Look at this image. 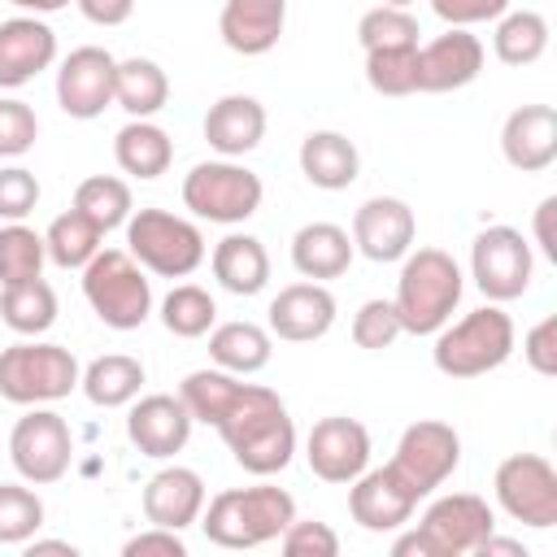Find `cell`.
I'll list each match as a JSON object with an SVG mask.
<instances>
[{
  "instance_id": "1",
  "label": "cell",
  "mask_w": 557,
  "mask_h": 557,
  "mask_svg": "<svg viewBox=\"0 0 557 557\" xmlns=\"http://www.w3.org/2000/svg\"><path fill=\"white\" fill-rule=\"evenodd\" d=\"M222 435V444L231 448V457L257 474V479H270L278 470L292 466V453H296V422L287 413V405L278 400V392L261 387V383H248L244 396L235 400V409L213 426Z\"/></svg>"
},
{
  "instance_id": "2",
  "label": "cell",
  "mask_w": 557,
  "mask_h": 557,
  "mask_svg": "<svg viewBox=\"0 0 557 557\" xmlns=\"http://www.w3.org/2000/svg\"><path fill=\"white\" fill-rule=\"evenodd\" d=\"M466 278L453 252L444 248H409L400 257V278H396V318L405 335H435L453 309L461 305Z\"/></svg>"
},
{
  "instance_id": "3",
  "label": "cell",
  "mask_w": 557,
  "mask_h": 557,
  "mask_svg": "<svg viewBox=\"0 0 557 557\" xmlns=\"http://www.w3.org/2000/svg\"><path fill=\"white\" fill-rule=\"evenodd\" d=\"M296 518L292 492L274 483H252V487H226L200 509V531L218 548H261L283 535V527Z\"/></svg>"
},
{
  "instance_id": "4",
  "label": "cell",
  "mask_w": 557,
  "mask_h": 557,
  "mask_svg": "<svg viewBox=\"0 0 557 557\" xmlns=\"http://www.w3.org/2000/svg\"><path fill=\"white\" fill-rule=\"evenodd\" d=\"M513 339H518L513 318L500 305H483V309H470L466 318H457L453 326L444 322L435 331L431 361L448 379H479V374L500 370L513 357Z\"/></svg>"
},
{
  "instance_id": "5",
  "label": "cell",
  "mask_w": 557,
  "mask_h": 557,
  "mask_svg": "<svg viewBox=\"0 0 557 557\" xmlns=\"http://www.w3.org/2000/svg\"><path fill=\"white\" fill-rule=\"evenodd\" d=\"M496 531V513L483 496L474 492H453V496H440L426 505L422 522L405 535L392 540V553L396 557H461V553H474L483 544V535Z\"/></svg>"
},
{
  "instance_id": "6",
  "label": "cell",
  "mask_w": 557,
  "mask_h": 557,
  "mask_svg": "<svg viewBox=\"0 0 557 557\" xmlns=\"http://www.w3.org/2000/svg\"><path fill=\"white\" fill-rule=\"evenodd\" d=\"M78 357L65 344L48 339H22L0 348V396L9 405H52L65 400L78 387Z\"/></svg>"
},
{
  "instance_id": "7",
  "label": "cell",
  "mask_w": 557,
  "mask_h": 557,
  "mask_svg": "<svg viewBox=\"0 0 557 557\" xmlns=\"http://www.w3.org/2000/svg\"><path fill=\"white\" fill-rule=\"evenodd\" d=\"M83 296L91 313L113 331H135L152 313V283L126 248H100L83 265Z\"/></svg>"
},
{
  "instance_id": "8",
  "label": "cell",
  "mask_w": 557,
  "mask_h": 557,
  "mask_svg": "<svg viewBox=\"0 0 557 557\" xmlns=\"http://www.w3.org/2000/svg\"><path fill=\"white\" fill-rule=\"evenodd\" d=\"M126 252L161 278H187L205 261V235L196 222L170 209H135L126 218Z\"/></svg>"
},
{
  "instance_id": "9",
  "label": "cell",
  "mask_w": 557,
  "mask_h": 557,
  "mask_svg": "<svg viewBox=\"0 0 557 557\" xmlns=\"http://www.w3.org/2000/svg\"><path fill=\"white\" fill-rule=\"evenodd\" d=\"M261 196H265L261 174H252L235 157L200 161L183 174V205L205 222H222V226L248 222L261 209Z\"/></svg>"
},
{
  "instance_id": "10",
  "label": "cell",
  "mask_w": 557,
  "mask_h": 557,
  "mask_svg": "<svg viewBox=\"0 0 557 557\" xmlns=\"http://www.w3.org/2000/svg\"><path fill=\"white\" fill-rule=\"evenodd\" d=\"M70 457H74V435H70V422L57 409L30 405L13 422V431H9V461H13V470L26 483L48 487V483L65 479Z\"/></svg>"
},
{
  "instance_id": "11",
  "label": "cell",
  "mask_w": 557,
  "mask_h": 557,
  "mask_svg": "<svg viewBox=\"0 0 557 557\" xmlns=\"http://www.w3.org/2000/svg\"><path fill=\"white\" fill-rule=\"evenodd\" d=\"M531 274H535V252H531V239L518 226H487V231L474 235L470 278L492 305L518 300L531 287Z\"/></svg>"
},
{
  "instance_id": "12",
  "label": "cell",
  "mask_w": 557,
  "mask_h": 557,
  "mask_svg": "<svg viewBox=\"0 0 557 557\" xmlns=\"http://www.w3.org/2000/svg\"><path fill=\"white\" fill-rule=\"evenodd\" d=\"M492 487H496V505L513 522L535 527V531L557 527V470H553L548 457H540V453H509L496 466Z\"/></svg>"
},
{
  "instance_id": "13",
  "label": "cell",
  "mask_w": 557,
  "mask_h": 557,
  "mask_svg": "<svg viewBox=\"0 0 557 557\" xmlns=\"http://www.w3.org/2000/svg\"><path fill=\"white\" fill-rule=\"evenodd\" d=\"M457 461H461V435L448 426V422H440V418H418V422H409L405 431H400V440H396V453H392V470L409 483V492L422 500V496H431L453 470H457Z\"/></svg>"
},
{
  "instance_id": "14",
  "label": "cell",
  "mask_w": 557,
  "mask_h": 557,
  "mask_svg": "<svg viewBox=\"0 0 557 557\" xmlns=\"http://www.w3.org/2000/svg\"><path fill=\"white\" fill-rule=\"evenodd\" d=\"M113 74H117V57L109 48L96 44L74 48L57 70V104L78 122L100 117L113 104Z\"/></svg>"
},
{
  "instance_id": "15",
  "label": "cell",
  "mask_w": 557,
  "mask_h": 557,
  "mask_svg": "<svg viewBox=\"0 0 557 557\" xmlns=\"http://www.w3.org/2000/svg\"><path fill=\"white\" fill-rule=\"evenodd\" d=\"M305 461L322 483H352L370 466V431L348 413L318 418L305 440Z\"/></svg>"
},
{
  "instance_id": "16",
  "label": "cell",
  "mask_w": 557,
  "mask_h": 557,
  "mask_svg": "<svg viewBox=\"0 0 557 557\" xmlns=\"http://www.w3.org/2000/svg\"><path fill=\"white\" fill-rule=\"evenodd\" d=\"M191 426L196 418L187 413V405L170 392H148V396H135L131 400V413H126V435L131 444L152 457V461H170L174 453L187 448L191 440Z\"/></svg>"
},
{
  "instance_id": "17",
  "label": "cell",
  "mask_w": 557,
  "mask_h": 557,
  "mask_svg": "<svg viewBox=\"0 0 557 557\" xmlns=\"http://www.w3.org/2000/svg\"><path fill=\"white\" fill-rule=\"evenodd\" d=\"M418 509V496L409 492V483L392 470V466H366L352 483H348V513L361 531H400Z\"/></svg>"
},
{
  "instance_id": "18",
  "label": "cell",
  "mask_w": 557,
  "mask_h": 557,
  "mask_svg": "<svg viewBox=\"0 0 557 557\" xmlns=\"http://www.w3.org/2000/svg\"><path fill=\"white\" fill-rule=\"evenodd\" d=\"M483 74V44L466 26H448L418 44V91H461Z\"/></svg>"
},
{
  "instance_id": "19",
  "label": "cell",
  "mask_w": 557,
  "mask_h": 557,
  "mask_svg": "<svg viewBox=\"0 0 557 557\" xmlns=\"http://www.w3.org/2000/svg\"><path fill=\"white\" fill-rule=\"evenodd\" d=\"M418 218L400 196H370L352 213V248L370 261H400L413 248Z\"/></svg>"
},
{
  "instance_id": "20",
  "label": "cell",
  "mask_w": 557,
  "mask_h": 557,
  "mask_svg": "<svg viewBox=\"0 0 557 557\" xmlns=\"http://www.w3.org/2000/svg\"><path fill=\"white\" fill-rule=\"evenodd\" d=\"M52 61H57V30L44 17L22 13L0 22V91L26 87Z\"/></svg>"
},
{
  "instance_id": "21",
  "label": "cell",
  "mask_w": 557,
  "mask_h": 557,
  "mask_svg": "<svg viewBox=\"0 0 557 557\" xmlns=\"http://www.w3.org/2000/svg\"><path fill=\"white\" fill-rule=\"evenodd\" d=\"M270 335L287 339V344H313L335 326V296L326 292V283H287L274 300H270Z\"/></svg>"
},
{
  "instance_id": "22",
  "label": "cell",
  "mask_w": 557,
  "mask_h": 557,
  "mask_svg": "<svg viewBox=\"0 0 557 557\" xmlns=\"http://www.w3.org/2000/svg\"><path fill=\"white\" fill-rule=\"evenodd\" d=\"M500 152L522 174L548 170L557 161V109L553 104H518L500 126Z\"/></svg>"
},
{
  "instance_id": "23",
  "label": "cell",
  "mask_w": 557,
  "mask_h": 557,
  "mask_svg": "<svg viewBox=\"0 0 557 557\" xmlns=\"http://www.w3.org/2000/svg\"><path fill=\"white\" fill-rule=\"evenodd\" d=\"M144 518L152 527H170V531H183L200 518L205 509V479L191 470V466H161L148 483H144Z\"/></svg>"
},
{
  "instance_id": "24",
  "label": "cell",
  "mask_w": 557,
  "mask_h": 557,
  "mask_svg": "<svg viewBox=\"0 0 557 557\" xmlns=\"http://www.w3.org/2000/svg\"><path fill=\"white\" fill-rule=\"evenodd\" d=\"M287 22V0H222L218 35L239 57H261L278 44Z\"/></svg>"
},
{
  "instance_id": "25",
  "label": "cell",
  "mask_w": 557,
  "mask_h": 557,
  "mask_svg": "<svg viewBox=\"0 0 557 557\" xmlns=\"http://www.w3.org/2000/svg\"><path fill=\"white\" fill-rule=\"evenodd\" d=\"M205 139L218 157H244L265 139V104L257 96L231 91L209 104L205 113Z\"/></svg>"
},
{
  "instance_id": "26",
  "label": "cell",
  "mask_w": 557,
  "mask_h": 557,
  "mask_svg": "<svg viewBox=\"0 0 557 557\" xmlns=\"http://www.w3.org/2000/svg\"><path fill=\"white\" fill-rule=\"evenodd\" d=\"M296 161H300V174H305L313 187H322V191H344V187H352L357 174H361V152H357V144H352L348 135H339V131H309V135L300 139Z\"/></svg>"
},
{
  "instance_id": "27",
  "label": "cell",
  "mask_w": 557,
  "mask_h": 557,
  "mask_svg": "<svg viewBox=\"0 0 557 557\" xmlns=\"http://www.w3.org/2000/svg\"><path fill=\"white\" fill-rule=\"evenodd\" d=\"M352 252H357L352 235L344 226H335V222H305L292 235V265H296L300 278H313V283L348 274Z\"/></svg>"
},
{
  "instance_id": "28",
  "label": "cell",
  "mask_w": 557,
  "mask_h": 557,
  "mask_svg": "<svg viewBox=\"0 0 557 557\" xmlns=\"http://www.w3.org/2000/svg\"><path fill=\"white\" fill-rule=\"evenodd\" d=\"M213 278L231 292V296H257L265 292L270 283V252L257 235H244V231H231L213 244Z\"/></svg>"
},
{
  "instance_id": "29",
  "label": "cell",
  "mask_w": 557,
  "mask_h": 557,
  "mask_svg": "<svg viewBox=\"0 0 557 557\" xmlns=\"http://www.w3.org/2000/svg\"><path fill=\"white\" fill-rule=\"evenodd\" d=\"M113 161L131 178H161L174 161V139L152 117H131L113 135Z\"/></svg>"
},
{
  "instance_id": "30",
  "label": "cell",
  "mask_w": 557,
  "mask_h": 557,
  "mask_svg": "<svg viewBox=\"0 0 557 557\" xmlns=\"http://www.w3.org/2000/svg\"><path fill=\"white\" fill-rule=\"evenodd\" d=\"M78 387L96 409H122L144 392V361L126 352H104L87 361V370L78 374Z\"/></svg>"
},
{
  "instance_id": "31",
  "label": "cell",
  "mask_w": 557,
  "mask_h": 557,
  "mask_svg": "<svg viewBox=\"0 0 557 557\" xmlns=\"http://www.w3.org/2000/svg\"><path fill=\"white\" fill-rule=\"evenodd\" d=\"M270 352H274V335L257 322H222L209 331V357H213V366H222L231 374L265 370Z\"/></svg>"
},
{
  "instance_id": "32",
  "label": "cell",
  "mask_w": 557,
  "mask_h": 557,
  "mask_svg": "<svg viewBox=\"0 0 557 557\" xmlns=\"http://www.w3.org/2000/svg\"><path fill=\"white\" fill-rule=\"evenodd\" d=\"M244 374H231V370H222V366H205V370H191L183 383H178V400L187 405V413L196 418V422H209V426H218L231 409H235V400L244 396Z\"/></svg>"
},
{
  "instance_id": "33",
  "label": "cell",
  "mask_w": 557,
  "mask_h": 557,
  "mask_svg": "<svg viewBox=\"0 0 557 557\" xmlns=\"http://www.w3.org/2000/svg\"><path fill=\"white\" fill-rule=\"evenodd\" d=\"M170 100V78L152 57H126L113 74V104H122L131 117H152Z\"/></svg>"
},
{
  "instance_id": "34",
  "label": "cell",
  "mask_w": 557,
  "mask_h": 557,
  "mask_svg": "<svg viewBox=\"0 0 557 557\" xmlns=\"http://www.w3.org/2000/svg\"><path fill=\"white\" fill-rule=\"evenodd\" d=\"M104 231L87 218V213H78L74 205L65 209V213H57L52 222H48V231H44V248H48V261L52 265H61V270H83L104 244Z\"/></svg>"
},
{
  "instance_id": "35",
  "label": "cell",
  "mask_w": 557,
  "mask_h": 557,
  "mask_svg": "<svg viewBox=\"0 0 557 557\" xmlns=\"http://www.w3.org/2000/svg\"><path fill=\"white\" fill-rule=\"evenodd\" d=\"M496 61L505 65H535L548 52V22L535 9H505L496 17V35H492Z\"/></svg>"
},
{
  "instance_id": "36",
  "label": "cell",
  "mask_w": 557,
  "mask_h": 557,
  "mask_svg": "<svg viewBox=\"0 0 557 557\" xmlns=\"http://www.w3.org/2000/svg\"><path fill=\"white\" fill-rule=\"evenodd\" d=\"M0 322L17 335H44L57 322V292L44 278H26V283H9L0 292Z\"/></svg>"
},
{
  "instance_id": "37",
  "label": "cell",
  "mask_w": 557,
  "mask_h": 557,
  "mask_svg": "<svg viewBox=\"0 0 557 557\" xmlns=\"http://www.w3.org/2000/svg\"><path fill=\"white\" fill-rule=\"evenodd\" d=\"M74 209L87 213L109 235V231L126 226V218L135 213V200H131L126 178H117V174H91V178H83L74 187Z\"/></svg>"
},
{
  "instance_id": "38",
  "label": "cell",
  "mask_w": 557,
  "mask_h": 557,
  "mask_svg": "<svg viewBox=\"0 0 557 557\" xmlns=\"http://www.w3.org/2000/svg\"><path fill=\"white\" fill-rule=\"evenodd\" d=\"M213 322H218V305H213V296H209L205 287H196V283H178V287H170V296L161 300V326H165L170 335H178V339H200V335L213 331Z\"/></svg>"
},
{
  "instance_id": "39",
  "label": "cell",
  "mask_w": 557,
  "mask_h": 557,
  "mask_svg": "<svg viewBox=\"0 0 557 557\" xmlns=\"http://www.w3.org/2000/svg\"><path fill=\"white\" fill-rule=\"evenodd\" d=\"M44 261H48V248H44L39 231H30L26 222H4L0 226V287L39 278Z\"/></svg>"
},
{
  "instance_id": "40",
  "label": "cell",
  "mask_w": 557,
  "mask_h": 557,
  "mask_svg": "<svg viewBox=\"0 0 557 557\" xmlns=\"http://www.w3.org/2000/svg\"><path fill=\"white\" fill-rule=\"evenodd\" d=\"M366 83L379 96H413L418 91V44L366 52Z\"/></svg>"
},
{
  "instance_id": "41",
  "label": "cell",
  "mask_w": 557,
  "mask_h": 557,
  "mask_svg": "<svg viewBox=\"0 0 557 557\" xmlns=\"http://www.w3.org/2000/svg\"><path fill=\"white\" fill-rule=\"evenodd\" d=\"M357 44H361L366 52L418 44V17H413L409 9H396V4H374V9H366L361 22H357Z\"/></svg>"
},
{
  "instance_id": "42",
  "label": "cell",
  "mask_w": 557,
  "mask_h": 557,
  "mask_svg": "<svg viewBox=\"0 0 557 557\" xmlns=\"http://www.w3.org/2000/svg\"><path fill=\"white\" fill-rule=\"evenodd\" d=\"M44 527V500L26 483H0V544H26Z\"/></svg>"
},
{
  "instance_id": "43",
  "label": "cell",
  "mask_w": 557,
  "mask_h": 557,
  "mask_svg": "<svg viewBox=\"0 0 557 557\" xmlns=\"http://www.w3.org/2000/svg\"><path fill=\"white\" fill-rule=\"evenodd\" d=\"M405 331H400V318H396V305L392 300H366L357 313H352V344L357 348H370V352H379V348H392L396 339H400Z\"/></svg>"
},
{
  "instance_id": "44",
  "label": "cell",
  "mask_w": 557,
  "mask_h": 557,
  "mask_svg": "<svg viewBox=\"0 0 557 557\" xmlns=\"http://www.w3.org/2000/svg\"><path fill=\"white\" fill-rule=\"evenodd\" d=\"M39 139V117L26 100L0 96V157H22Z\"/></svg>"
},
{
  "instance_id": "45",
  "label": "cell",
  "mask_w": 557,
  "mask_h": 557,
  "mask_svg": "<svg viewBox=\"0 0 557 557\" xmlns=\"http://www.w3.org/2000/svg\"><path fill=\"white\" fill-rule=\"evenodd\" d=\"M278 544L287 557H335L339 553V535L331 531V522H318V518H292Z\"/></svg>"
},
{
  "instance_id": "46",
  "label": "cell",
  "mask_w": 557,
  "mask_h": 557,
  "mask_svg": "<svg viewBox=\"0 0 557 557\" xmlns=\"http://www.w3.org/2000/svg\"><path fill=\"white\" fill-rule=\"evenodd\" d=\"M39 205V178L26 165H4L0 170V218L22 222Z\"/></svg>"
},
{
  "instance_id": "47",
  "label": "cell",
  "mask_w": 557,
  "mask_h": 557,
  "mask_svg": "<svg viewBox=\"0 0 557 557\" xmlns=\"http://www.w3.org/2000/svg\"><path fill=\"white\" fill-rule=\"evenodd\" d=\"M522 357H527V366H531L535 374H544V379L557 374V318H553V313L540 318V322L522 335Z\"/></svg>"
},
{
  "instance_id": "48",
  "label": "cell",
  "mask_w": 557,
  "mask_h": 557,
  "mask_svg": "<svg viewBox=\"0 0 557 557\" xmlns=\"http://www.w3.org/2000/svg\"><path fill=\"white\" fill-rule=\"evenodd\" d=\"M431 9L448 26H474V22H496L509 9V0H431Z\"/></svg>"
},
{
  "instance_id": "49",
  "label": "cell",
  "mask_w": 557,
  "mask_h": 557,
  "mask_svg": "<svg viewBox=\"0 0 557 557\" xmlns=\"http://www.w3.org/2000/svg\"><path fill=\"white\" fill-rule=\"evenodd\" d=\"M122 553H126V557H148V553H161V557H187V544H183L178 531H170V527H152V522H148V531H139V535H131V540L122 544Z\"/></svg>"
},
{
  "instance_id": "50",
  "label": "cell",
  "mask_w": 557,
  "mask_h": 557,
  "mask_svg": "<svg viewBox=\"0 0 557 557\" xmlns=\"http://www.w3.org/2000/svg\"><path fill=\"white\" fill-rule=\"evenodd\" d=\"M83 9L87 22L96 26H122L131 13H135V0H74Z\"/></svg>"
},
{
  "instance_id": "51",
  "label": "cell",
  "mask_w": 557,
  "mask_h": 557,
  "mask_svg": "<svg viewBox=\"0 0 557 557\" xmlns=\"http://www.w3.org/2000/svg\"><path fill=\"white\" fill-rule=\"evenodd\" d=\"M553 218H557V196H544V200L535 205V222H531V231H535V248H540L548 261H557V235H553Z\"/></svg>"
},
{
  "instance_id": "52",
  "label": "cell",
  "mask_w": 557,
  "mask_h": 557,
  "mask_svg": "<svg viewBox=\"0 0 557 557\" xmlns=\"http://www.w3.org/2000/svg\"><path fill=\"white\" fill-rule=\"evenodd\" d=\"M474 553H483V557H496V553H505V557H527V544L522 540H505V535H483V544L474 548Z\"/></svg>"
},
{
  "instance_id": "53",
  "label": "cell",
  "mask_w": 557,
  "mask_h": 557,
  "mask_svg": "<svg viewBox=\"0 0 557 557\" xmlns=\"http://www.w3.org/2000/svg\"><path fill=\"white\" fill-rule=\"evenodd\" d=\"M39 553H65V557H74L78 548H74L70 540H35V535H30V540H26V557H39Z\"/></svg>"
},
{
  "instance_id": "54",
  "label": "cell",
  "mask_w": 557,
  "mask_h": 557,
  "mask_svg": "<svg viewBox=\"0 0 557 557\" xmlns=\"http://www.w3.org/2000/svg\"><path fill=\"white\" fill-rule=\"evenodd\" d=\"M9 4H17V9H26V13H57V9H65L70 0H9Z\"/></svg>"
},
{
  "instance_id": "55",
  "label": "cell",
  "mask_w": 557,
  "mask_h": 557,
  "mask_svg": "<svg viewBox=\"0 0 557 557\" xmlns=\"http://www.w3.org/2000/svg\"><path fill=\"white\" fill-rule=\"evenodd\" d=\"M379 4H396V9H405V4H413V0H379Z\"/></svg>"
}]
</instances>
